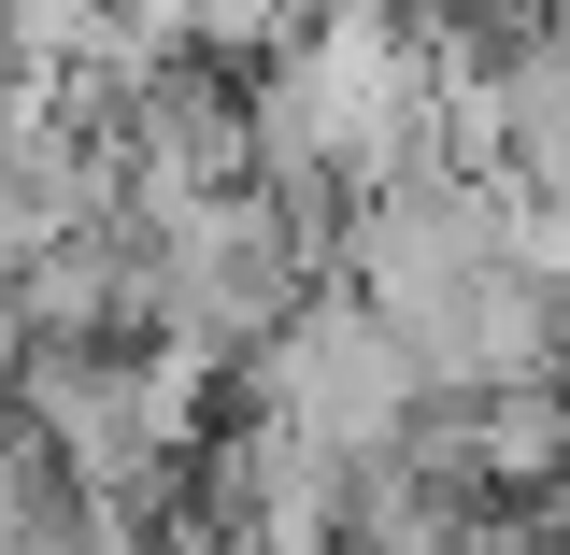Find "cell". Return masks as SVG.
I'll return each instance as SVG.
<instances>
[{
	"label": "cell",
	"instance_id": "6da1fadb",
	"mask_svg": "<svg viewBox=\"0 0 570 555\" xmlns=\"http://www.w3.org/2000/svg\"><path fill=\"white\" fill-rule=\"evenodd\" d=\"M314 285H328V228L285 200V186H257V171H228V186L157 214V343L200 356L214 385L272 343Z\"/></svg>",
	"mask_w": 570,
	"mask_h": 555
},
{
	"label": "cell",
	"instance_id": "7a4b0ae2",
	"mask_svg": "<svg viewBox=\"0 0 570 555\" xmlns=\"http://www.w3.org/2000/svg\"><path fill=\"white\" fill-rule=\"evenodd\" d=\"M228 385H243V399H272V414L299 427L328 470H343V456H371V442H400V427H414V399H428L414 343H400V328H385V299H371V285H343V271L314 285V299H299V314H285V328L243 356Z\"/></svg>",
	"mask_w": 570,
	"mask_h": 555
}]
</instances>
